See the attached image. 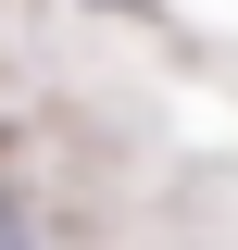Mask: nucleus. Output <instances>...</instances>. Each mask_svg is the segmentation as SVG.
<instances>
[{"instance_id":"f03ea898","label":"nucleus","mask_w":238,"mask_h":250,"mask_svg":"<svg viewBox=\"0 0 238 250\" xmlns=\"http://www.w3.org/2000/svg\"><path fill=\"white\" fill-rule=\"evenodd\" d=\"M0 250H13V213H0Z\"/></svg>"},{"instance_id":"f257e3e1","label":"nucleus","mask_w":238,"mask_h":250,"mask_svg":"<svg viewBox=\"0 0 238 250\" xmlns=\"http://www.w3.org/2000/svg\"><path fill=\"white\" fill-rule=\"evenodd\" d=\"M113 13H150V0H113Z\"/></svg>"}]
</instances>
